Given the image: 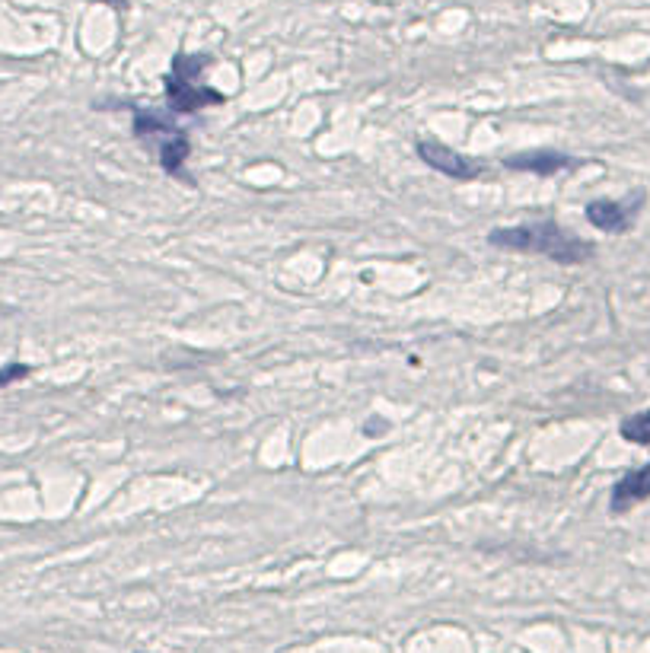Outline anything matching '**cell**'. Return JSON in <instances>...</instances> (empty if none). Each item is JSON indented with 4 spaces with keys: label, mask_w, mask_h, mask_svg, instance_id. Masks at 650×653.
<instances>
[{
    "label": "cell",
    "mask_w": 650,
    "mask_h": 653,
    "mask_svg": "<svg viewBox=\"0 0 650 653\" xmlns=\"http://www.w3.org/2000/svg\"><path fill=\"white\" fill-rule=\"evenodd\" d=\"M488 243L494 249L511 252H532V255H545L558 264H581L593 258V243L568 233L555 220H539V223H517L507 230L488 233Z\"/></svg>",
    "instance_id": "cell-1"
},
{
    "label": "cell",
    "mask_w": 650,
    "mask_h": 653,
    "mask_svg": "<svg viewBox=\"0 0 650 653\" xmlns=\"http://www.w3.org/2000/svg\"><path fill=\"white\" fill-rule=\"evenodd\" d=\"M211 64V55H185L172 57V74L166 77V106L172 115H195L208 106H223L227 96L214 87H204L201 74Z\"/></svg>",
    "instance_id": "cell-2"
},
{
    "label": "cell",
    "mask_w": 650,
    "mask_h": 653,
    "mask_svg": "<svg viewBox=\"0 0 650 653\" xmlns=\"http://www.w3.org/2000/svg\"><path fill=\"white\" fill-rule=\"evenodd\" d=\"M134 138L144 140L153 153H157L160 166L170 176L182 179L185 160L191 153V140L170 115L163 112H134Z\"/></svg>",
    "instance_id": "cell-3"
},
{
    "label": "cell",
    "mask_w": 650,
    "mask_h": 653,
    "mask_svg": "<svg viewBox=\"0 0 650 653\" xmlns=\"http://www.w3.org/2000/svg\"><path fill=\"white\" fill-rule=\"evenodd\" d=\"M645 202H647V192L641 189L619 198V202H613V198H596V202L587 204V220L603 233H628L635 226V220H638L641 208H645Z\"/></svg>",
    "instance_id": "cell-4"
},
{
    "label": "cell",
    "mask_w": 650,
    "mask_h": 653,
    "mask_svg": "<svg viewBox=\"0 0 650 653\" xmlns=\"http://www.w3.org/2000/svg\"><path fill=\"white\" fill-rule=\"evenodd\" d=\"M418 157L430 166L434 172L447 179H456V182H472V179L485 176V163L472 157H462L456 153L453 147L440 144V140H418Z\"/></svg>",
    "instance_id": "cell-5"
},
{
    "label": "cell",
    "mask_w": 650,
    "mask_h": 653,
    "mask_svg": "<svg viewBox=\"0 0 650 653\" xmlns=\"http://www.w3.org/2000/svg\"><path fill=\"white\" fill-rule=\"evenodd\" d=\"M507 170L513 172H536V176H555V172L574 170L581 166V160L568 157L562 150H526V153H513L504 160Z\"/></svg>",
    "instance_id": "cell-6"
},
{
    "label": "cell",
    "mask_w": 650,
    "mask_h": 653,
    "mask_svg": "<svg viewBox=\"0 0 650 653\" xmlns=\"http://www.w3.org/2000/svg\"><path fill=\"white\" fill-rule=\"evenodd\" d=\"M650 497V462L641 465V469H632L628 475H622L619 482L613 484V494H609V510L615 516L628 513L632 507L645 503Z\"/></svg>",
    "instance_id": "cell-7"
},
{
    "label": "cell",
    "mask_w": 650,
    "mask_h": 653,
    "mask_svg": "<svg viewBox=\"0 0 650 653\" xmlns=\"http://www.w3.org/2000/svg\"><path fill=\"white\" fill-rule=\"evenodd\" d=\"M619 434L635 446H650V411H638V415L625 418Z\"/></svg>",
    "instance_id": "cell-8"
},
{
    "label": "cell",
    "mask_w": 650,
    "mask_h": 653,
    "mask_svg": "<svg viewBox=\"0 0 650 653\" xmlns=\"http://www.w3.org/2000/svg\"><path fill=\"white\" fill-rule=\"evenodd\" d=\"M26 373H29V367H26V364H10V367H4V370H0V386L16 383V379H23Z\"/></svg>",
    "instance_id": "cell-9"
},
{
    "label": "cell",
    "mask_w": 650,
    "mask_h": 653,
    "mask_svg": "<svg viewBox=\"0 0 650 653\" xmlns=\"http://www.w3.org/2000/svg\"><path fill=\"white\" fill-rule=\"evenodd\" d=\"M102 4L115 6V10H125V0H102Z\"/></svg>",
    "instance_id": "cell-10"
}]
</instances>
